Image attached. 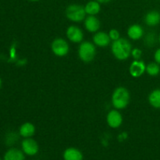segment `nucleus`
Returning <instances> with one entry per match:
<instances>
[{
	"label": "nucleus",
	"instance_id": "obj_4",
	"mask_svg": "<svg viewBox=\"0 0 160 160\" xmlns=\"http://www.w3.org/2000/svg\"><path fill=\"white\" fill-rule=\"evenodd\" d=\"M66 17L69 20L75 23L83 21L86 18V12L84 6L79 4H70L65 11Z\"/></svg>",
	"mask_w": 160,
	"mask_h": 160
},
{
	"label": "nucleus",
	"instance_id": "obj_2",
	"mask_svg": "<svg viewBox=\"0 0 160 160\" xmlns=\"http://www.w3.org/2000/svg\"><path fill=\"white\" fill-rule=\"evenodd\" d=\"M112 104L116 109H123L129 105L131 95L124 87H118L112 95Z\"/></svg>",
	"mask_w": 160,
	"mask_h": 160
},
{
	"label": "nucleus",
	"instance_id": "obj_5",
	"mask_svg": "<svg viewBox=\"0 0 160 160\" xmlns=\"http://www.w3.org/2000/svg\"><path fill=\"white\" fill-rule=\"evenodd\" d=\"M51 49L56 56L64 57L69 53L70 46H69L68 42L65 39L59 38L52 41L51 44Z\"/></svg>",
	"mask_w": 160,
	"mask_h": 160
},
{
	"label": "nucleus",
	"instance_id": "obj_14",
	"mask_svg": "<svg viewBox=\"0 0 160 160\" xmlns=\"http://www.w3.org/2000/svg\"><path fill=\"white\" fill-rule=\"evenodd\" d=\"M128 36L131 40H139L144 36V30L142 26L138 24H133L128 29Z\"/></svg>",
	"mask_w": 160,
	"mask_h": 160
},
{
	"label": "nucleus",
	"instance_id": "obj_12",
	"mask_svg": "<svg viewBox=\"0 0 160 160\" xmlns=\"http://www.w3.org/2000/svg\"><path fill=\"white\" fill-rule=\"evenodd\" d=\"M111 39L109 34L103 31H98L93 36V42L98 47H106L110 44Z\"/></svg>",
	"mask_w": 160,
	"mask_h": 160
},
{
	"label": "nucleus",
	"instance_id": "obj_6",
	"mask_svg": "<svg viewBox=\"0 0 160 160\" xmlns=\"http://www.w3.org/2000/svg\"><path fill=\"white\" fill-rule=\"evenodd\" d=\"M21 148L25 155L28 156H34L38 153L39 145L34 139L31 138H24L21 142Z\"/></svg>",
	"mask_w": 160,
	"mask_h": 160
},
{
	"label": "nucleus",
	"instance_id": "obj_10",
	"mask_svg": "<svg viewBox=\"0 0 160 160\" xmlns=\"http://www.w3.org/2000/svg\"><path fill=\"white\" fill-rule=\"evenodd\" d=\"M84 28L88 32L96 33L100 28V21L95 16L88 15L84 19Z\"/></svg>",
	"mask_w": 160,
	"mask_h": 160
},
{
	"label": "nucleus",
	"instance_id": "obj_28",
	"mask_svg": "<svg viewBox=\"0 0 160 160\" xmlns=\"http://www.w3.org/2000/svg\"><path fill=\"white\" fill-rule=\"evenodd\" d=\"M0 160H2V159H0Z\"/></svg>",
	"mask_w": 160,
	"mask_h": 160
},
{
	"label": "nucleus",
	"instance_id": "obj_27",
	"mask_svg": "<svg viewBox=\"0 0 160 160\" xmlns=\"http://www.w3.org/2000/svg\"><path fill=\"white\" fill-rule=\"evenodd\" d=\"M158 40H159V44H160V34H159V38H158Z\"/></svg>",
	"mask_w": 160,
	"mask_h": 160
},
{
	"label": "nucleus",
	"instance_id": "obj_16",
	"mask_svg": "<svg viewBox=\"0 0 160 160\" xmlns=\"http://www.w3.org/2000/svg\"><path fill=\"white\" fill-rule=\"evenodd\" d=\"M19 134L21 137L24 138H31L35 134V127L33 123H30V122L23 123L20 126V130H19Z\"/></svg>",
	"mask_w": 160,
	"mask_h": 160
},
{
	"label": "nucleus",
	"instance_id": "obj_13",
	"mask_svg": "<svg viewBox=\"0 0 160 160\" xmlns=\"http://www.w3.org/2000/svg\"><path fill=\"white\" fill-rule=\"evenodd\" d=\"M145 23L149 27H156L160 23V12L157 10H151L145 16Z\"/></svg>",
	"mask_w": 160,
	"mask_h": 160
},
{
	"label": "nucleus",
	"instance_id": "obj_7",
	"mask_svg": "<svg viewBox=\"0 0 160 160\" xmlns=\"http://www.w3.org/2000/svg\"><path fill=\"white\" fill-rule=\"evenodd\" d=\"M106 122L111 128H120L123 123V117L118 109H112L106 116Z\"/></svg>",
	"mask_w": 160,
	"mask_h": 160
},
{
	"label": "nucleus",
	"instance_id": "obj_26",
	"mask_svg": "<svg viewBox=\"0 0 160 160\" xmlns=\"http://www.w3.org/2000/svg\"><path fill=\"white\" fill-rule=\"evenodd\" d=\"M1 85H2V80L1 78H0V88H1Z\"/></svg>",
	"mask_w": 160,
	"mask_h": 160
},
{
	"label": "nucleus",
	"instance_id": "obj_3",
	"mask_svg": "<svg viewBox=\"0 0 160 160\" xmlns=\"http://www.w3.org/2000/svg\"><path fill=\"white\" fill-rule=\"evenodd\" d=\"M78 56L84 62H91L96 56L95 44L90 42H82L78 48Z\"/></svg>",
	"mask_w": 160,
	"mask_h": 160
},
{
	"label": "nucleus",
	"instance_id": "obj_19",
	"mask_svg": "<svg viewBox=\"0 0 160 160\" xmlns=\"http://www.w3.org/2000/svg\"><path fill=\"white\" fill-rule=\"evenodd\" d=\"M145 72L151 77H156L160 73V65L156 62H152L146 65Z\"/></svg>",
	"mask_w": 160,
	"mask_h": 160
},
{
	"label": "nucleus",
	"instance_id": "obj_24",
	"mask_svg": "<svg viewBox=\"0 0 160 160\" xmlns=\"http://www.w3.org/2000/svg\"><path fill=\"white\" fill-rule=\"evenodd\" d=\"M95 1L98 2L100 4H102V3H108L111 1V0H95Z\"/></svg>",
	"mask_w": 160,
	"mask_h": 160
},
{
	"label": "nucleus",
	"instance_id": "obj_17",
	"mask_svg": "<svg viewBox=\"0 0 160 160\" xmlns=\"http://www.w3.org/2000/svg\"><path fill=\"white\" fill-rule=\"evenodd\" d=\"M84 9H85V12L88 15L95 16L99 13L100 10H101V5L98 2L95 1V0H92L85 5Z\"/></svg>",
	"mask_w": 160,
	"mask_h": 160
},
{
	"label": "nucleus",
	"instance_id": "obj_21",
	"mask_svg": "<svg viewBox=\"0 0 160 160\" xmlns=\"http://www.w3.org/2000/svg\"><path fill=\"white\" fill-rule=\"evenodd\" d=\"M131 56L134 58V60H139L142 56V51L138 48H132Z\"/></svg>",
	"mask_w": 160,
	"mask_h": 160
},
{
	"label": "nucleus",
	"instance_id": "obj_9",
	"mask_svg": "<svg viewBox=\"0 0 160 160\" xmlns=\"http://www.w3.org/2000/svg\"><path fill=\"white\" fill-rule=\"evenodd\" d=\"M146 65L142 60H134L130 65L129 72L130 74L133 78H140L145 73Z\"/></svg>",
	"mask_w": 160,
	"mask_h": 160
},
{
	"label": "nucleus",
	"instance_id": "obj_1",
	"mask_svg": "<svg viewBox=\"0 0 160 160\" xmlns=\"http://www.w3.org/2000/svg\"><path fill=\"white\" fill-rule=\"evenodd\" d=\"M132 47L129 41L120 38L113 41L111 45V52L117 59L120 61L126 60L131 56Z\"/></svg>",
	"mask_w": 160,
	"mask_h": 160
},
{
	"label": "nucleus",
	"instance_id": "obj_15",
	"mask_svg": "<svg viewBox=\"0 0 160 160\" xmlns=\"http://www.w3.org/2000/svg\"><path fill=\"white\" fill-rule=\"evenodd\" d=\"M3 160H25V154L18 148H9L5 153Z\"/></svg>",
	"mask_w": 160,
	"mask_h": 160
},
{
	"label": "nucleus",
	"instance_id": "obj_25",
	"mask_svg": "<svg viewBox=\"0 0 160 160\" xmlns=\"http://www.w3.org/2000/svg\"><path fill=\"white\" fill-rule=\"evenodd\" d=\"M28 1H30V2H38V1H39V0H28Z\"/></svg>",
	"mask_w": 160,
	"mask_h": 160
},
{
	"label": "nucleus",
	"instance_id": "obj_8",
	"mask_svg": "<svg viewBox=\"0 0 160 160\" xmlns=\"http://www.w3.org/2000/svg\"><path fill=\"white\" fill-rule=\"evenodd\" d=\"M66 34L69 41L73 43H81L84 38V33L82 30L74 25L70 26L67 28Z\"/></svg>",
	"mask_w": 160,
	"mask_h": 160
},
{
	"label": "nucleus",
	"instance_id": "obj_22",
	"mask_svg": "<svg viewBox=\"0 0 160 160\" xmlns=\"http://www.w3.org/2000/svg\"><path fill=\"white\" fill-rule=\"evenodd\" d=\"M109 36L112 42H113V41L117 40V39H119L120 38V32H119L117 29L110 30L109 32Z\"/></svg>",
	"mask_w": 160,
	"mask_h": 160
},
{
	"label": "nucleus",
	"instance_id": "obj_23",
	"mask_svg": "<svg viewBox=\"0 0 160 160\" xmlns=\"http://www.w3.org/2000/svg\"><path fill=\"white\" fill-rule=\"evenodd\" d=\"M154 60L155 62H157L159 65H160V48L156 50L154 53Z\"/></svg>",
	"mask_w": 160,
	"mask_h": 160
},
{
	"label": "nucleus",
	"instance_id": "obj_18",
	"mask_svg": "<svg viewBox=\"0 0 160 160\" xmlns=\"http://www.w3.org/2000/svg\"><path fill=\"white\" fill-rule=\"evenodd\" d=\"M148 102L155 109H160V88L152 91L148 95Z\"/></svg>",
	"mask_w": 160,
	"mask_h": 160
},
{
	"label": "nucleus",
	"instance_id": "obj_20",
	"mask_svg": "<svg viewBox=\"0 0 160 160\" xmlns=\"http://www.w3.org/2000/svg\"><path fill=\"white\" fill-rule=\"evenodd\" d=\"M156 43V35L152 32L148 33L145 37V45L147 47L154 46Z\"/></svg>",
	"mask_w": 160,
	"mask_h": 160
},
{
	"label": "nucleus",
	"instance_id": "obj_11",
	"mask_svg": "<svg viewBox=\"0 0 160 160\" xmlns=\"http://www.w3.org/2000/svg\"><path fill=\"white\" fill-rule=\"evenodd\" d=\"M63 160H83L84 156L81 150L74 147H70L64 150L62 153Z\"/></svg>",
	"mask_w": 160,
	"mask_h": 160
}]
</instances>
